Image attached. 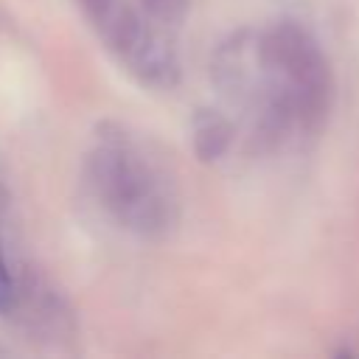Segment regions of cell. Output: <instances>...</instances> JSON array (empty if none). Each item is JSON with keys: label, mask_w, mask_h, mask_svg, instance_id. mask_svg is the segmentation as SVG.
I'll list each match as a JSON object with an SVG mask.
<instances>
[{"label": "cell", "mask_w": 359, "mask_h": 359, "mask_svg": "<svg viewBox=\"0 0 359 359\" xmlns=\"http://www.w3.org/2000/svg\"><path fill=\"white\" fill-rule=\"evenodd\" d=\"M14 306H17V286L6 258L0 255V311H11Z\"/></svg>", "instance_id": "cell-7"}, {"label": "cell", "mask_w": 359, "mask_h": 359, "mask_svg": "<svg viewBox=\"0 0 359 359\" xmlns=\"http://www.w3.org/2000/svg\"><path fill=\"white\" fill-rule=\"evenodd\" d=\"M233 135L236 132L230 118L213 107H199L191 118V143H194V154L202 163L222 160L233 143Z\"/></svg>", "instance_id": "cell-4"}, {"label": "cell", "mask_w": 359, "mask_h": 359, "mask_svg": "<svg viewBox=\"0 0 359 359\" xmlns=\"http://www.w3.org/2000/svg\"><path fill=\"white\" fill-rule=\"evenodd\" d=\"M163 28L165 25L149 20L143 11L121 3L98 34L140 84L174 90L180 84V56Z\"/></svg>", "instance_id": "cell-3"}, {"label": "cell", "mask_w": 359, "mask_h": 359, "mask_svg": "<svg viewBox=\"0 0 359 359\" xmlns=\"http://www.w3.org/2000/svg\"><path fill=\"white\" fill-rule=\"evenodd\" d=\"M140 11L160 25H180L188 14V0H137Z\"/></svg>", "instance_id": "cell-5"}, {"label": "cell", "mask_w": 359, "mask_h": 359, "mask_svg": "<svg viewBox=\"0 0 359 359\" xmlns=\"http://www.w3.org/2000/svg\"><path fill=\"white\" fill-rule=\"evenodd\" d=\"M79 6H81V11H84V17L101 31L104 22L112 17V11L121 6V0H79Z\"/></svg>", "instance_id": "cell-6"}, {"label": "cell", "mask_w": 359, "mask_h": 359, "mask_svg": "<svg viewBox=\"0 0 359 359\" xmlns=\"http://www.w3.org/2000/svg\"><path fill=\"white\" fill-rule=\"evenodd\" d=\"M84 177L118 227L157 241L180 224V188L174 174L151 143L129 126L115 121L95 126L84 157Z\"/></svg>", "instance_id": "cell-2"}, {"label": "cell", "mask_w": 359, "mask_h": 359, "mask_svg": "<svg viewBox=\"0 0 359 359\" xmlns=\"http://www.w3.org/2000/svg\"><path fill=\"white\" fill-rule=\"evenodd\" d=\"M258 87L250 98L252 132L278 146L292 129L317 132L334 101L331 62L317 36L297 20H275L255 34Z\"/></svg>", "instance_id": "cell-1"}]
</instances>
